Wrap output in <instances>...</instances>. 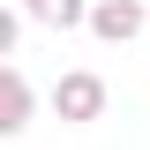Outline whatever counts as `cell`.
<instances>
[{
	"instance_id": "1",
	"label": "cell",
	"mask_w": 150,
	"mask_h": 150,
	"mask_svg": "<svg viewBox=\"0 0 150 150\" xmlns=\"http://www.w3.org/2000/svg\"><path fill=\"white\" fill-rule=\"evenodd\" d=\"M53 105H60V120H98V112H105V83H98L90 68H75V75H60Z\"/></svg>"
},
{
	"instance_id": "2",
	"label": "cell",
	"mask_w": 150,
	"mask_h": 150,
	"mask_svg": "<svg viewBox=\"0 0 150 150\" xmlns=\"http://www.w3.org/2000/svg\"><path fill=\"white\" fill-rule=\"evenodd\" d=\"M90 30L112 38V45L135 38V30H143V0H98V8H90Z\"/></svg>"
},
{
	"instance_id": "3",
	"label": "cell",
	"mask_w": 150,
	"mask_h": 150,
	"mask_svg": "<svg viewBox=\"0 0 150 150\" xmlns=\"http://www.w3.org/2000/svg\"><path fill=\"white\" fill-rule=\"evenodd\" d=\"M23 120H30V83L8 60V75H0V135H23Z\"/></svg>"
},
{
	"instance_id": "4",
	"label": "cell",
	"mask_w": 150,
	"mask_h": 150,
	"mask_svg": "<svg viewBox=\"0 0 150 150\" xmlns=\"http://www.w3.org/2000/svg\"><path fill=\"white\" fill-rule=\"evenodd\" d=\"M30 15L38 23H90V8L83 0H30Z\"/></svg>"
}]
</instances>
